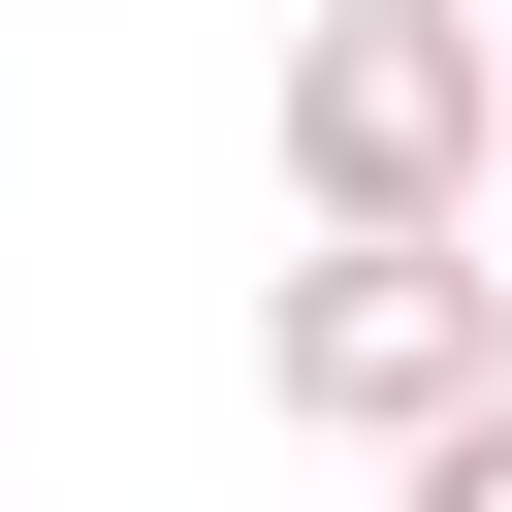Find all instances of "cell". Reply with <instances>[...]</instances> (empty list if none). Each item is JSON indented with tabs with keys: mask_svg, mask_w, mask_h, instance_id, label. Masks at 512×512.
<instances>
[{
	"mask_svg": "<svg viewBox=\"0 0 512 512\" xmlns=\"http://www.w3.org/2000/svg\"><path fill=\"white\" fill-rule=\"evenodd\" d=\"M288 192L320 224H480L512 192V0H320L288 32Z\"/></svg>",
	"mask_w": 512,
	"mask_h": 512,
	"instance_id": "6da1fadb",
	"label": "cell"
},
{
	"mask_svg": "<svg viewBox=\"0 0 512 512\" xmlns=\"http://www.w3.org/2000/svg\"><path fill=\"white\" fill-rule=\"evenodd\" d=\"M480 384H512V256H448V224H320L256 288V416H320V448H416Z\"/></svg>",
	"mask_w": 512,
	"mask_h": 512,
	"instance_id": "7a4b0ae2",
	"label": "cell"
},
{
	"mask_svg": "<svg viewBox=\"0 0 512 512\" xmlns=\"http://www.w3.org/2000/svg\"><path fill=\"white\" fill-rule=\"evenodd\" d=\"M384 480H416V512H512V384H480V416H416Z\"/></svg>",
	"mask_w": 512,
	"mask_h": 512,
	"instance_id": "3957f363",
	"label": "cell"
}]
</instances>
